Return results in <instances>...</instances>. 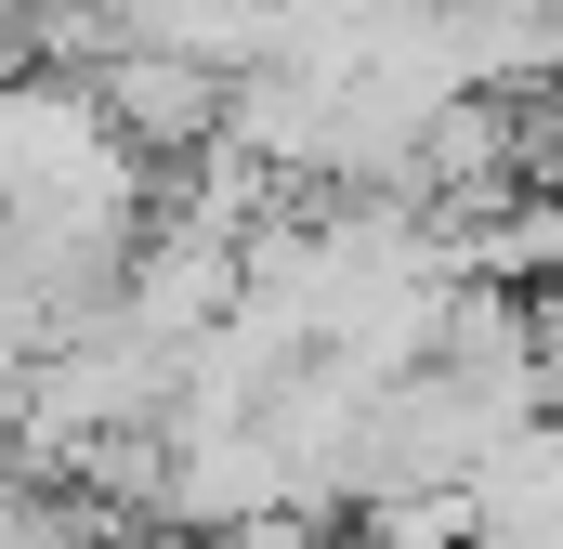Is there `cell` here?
Listing matches in <instances>:
<instances>
[]
</instances>
